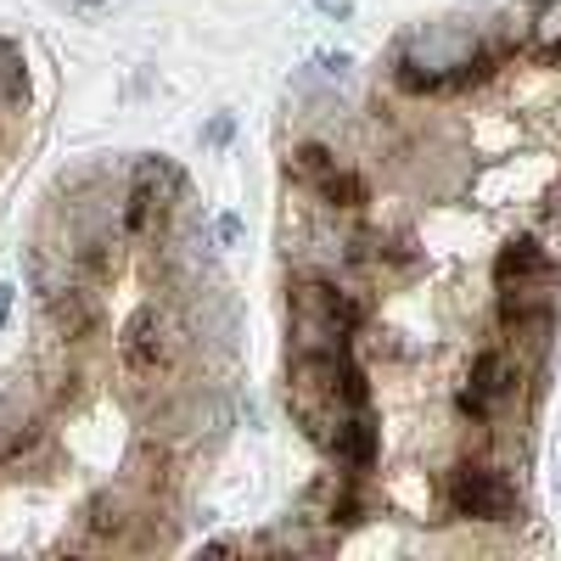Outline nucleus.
<instances>
[{"mask_svg":"<svg viewBox=\"0 0 561 561\" xmlns=\"http://www.w3.org/2000/svg\"><path fill=\"white\" fill-rule=\"evenodd\" d=\"M494 68V57L478 45L472 28H415L404 45H399V57H393V79L399 90H449V84H472Z\"/></svg>","mask_w":561,"mask_h":561,"instance_id":"f257e3e1","label":"nucleus"},{"mask_svg":"<svg viewBox=\"0 0 561 561\" xmlns=\"http://www.w3.org/2000/svg\"><path fill=\"white\" fill-rule=\"evenodd\" d=\"M293 320H298L304 354H314V348H348L354 325H359V304L343 298L337 287H325V280H304V287L293 293Z\"/></svg>","mask_w":561,"mask_h":561,"instance_id":"f03ea898","label":"nucleus"},{"mask_svg":"<svg viewBox=\"0 0 561 561\" xmlns=\"http://www.w3.org/2000/svg\"><path fill=\"white\" fill-rule=\"evenodd\" d=\"M174 348H180V337H174V320L163 314V309H140L129 325H124V343H118V354H124V370L135 382H152V377H163V370L174 365Z\"/></svg>","mask_w":561,"mask_h":561,"instance_id":"7ed1b4c3","label":"nucleus"},{"mask_svg":"<svg viewBox=\"0 0 561 561\" xmlns=\"http://www.w3.org/2000/svg\"><path fill=\"white\" fill-rule=\"evenodd\" d=\"M449 505L460 517H478V523H505L517 511V489H511L494 466L483 460H460L449 472Z\"/></svg>","mask_w":561,"mask_h":561,"instance_id":"20e7f679","label":"nucleus"},{"mask_svg":"<svg viewBox=\"0 0 561 561\" xmlns=\"http://www.w3.org/2000/svg\"><path fill=\"white\" fill-rule=\"evenodd\" d=\"M511 359L500 354V348H489V354H478V365H472V377H466V388H460V415H472V421H489L494 415V404L511 393Z\"/></svg>","mask_w":561,"mask_h":561,"instance_id":"39448f33","label":"nucleus"},{"mask_svg":"<svg viewBox=\"0 0 561 561\" xmlns=\"http://www.w3.org/2000/svg\"><path fill=\"white\" fill-rule=\"evenodd\" d=\"M45 314H51V325L68 337V343H79V337H90L102 325V309H96V298H90L79 280H62V287L45 298Z\"/></svg>","mask_w":561,"mask_h":561,"instance_id":"423d86ee","label":"nucleus"},{"mask_svg":"<svg viewBox=\"0 0 561 561\" xmlns=\"http://www.w3.org/2000/svg\"><path fill=\"white\" fill-rule=\"evenodd\" d=\"M163 208H169V192H158L152 180L135 174L129 197H124V214H118L124 237H158V230H163Z\"/></svg>","mask_w":561,"mask_h":561,"instance_id":"0eeeda50","label":"nucleus"},{"mask_svg":"<svg viewBox=\"0 0 561 561\" xmlns=\"http://www.w3.org/2000/svg\"><path fill=\"white\" fill-rule=\"evenodd\" d=\"M494 275H500V287H517V280H550L556 270H550V259H545V248L534 237H517V242L500 253Z\"/></svg>","mask_w":561,"mask_h":561,"instance_id":"6e6552de","label":"nucleus"},{"mask_svg":"<svg viewBox=\"0 0 561 561\" xmlns=\"http://www.w3.org/2000/svg\"><path fill=\"white\" fill-rule=\"evenodd\" d=\"M68 259H73V270L90 280V287H102V280H113V275H118V248H113L107 237H84Z\"/></svg>","mask_w":561,"mask_h":561,"instance_id":"1a4fd4ad","label":"nucleus"},{"mask_svg":"<svg viewBox=\"0 0 561 561\" xmlns=\"http://www.w3.org/2000/svg\"><path fill=\"white\" fill-rule=\"evenodd\" d=\"M124 472H129V483H140V489H163V483H169V455H163L152 438H140V444L129 449V460H124Z\"/></svg>","mask_w":561,"mask_h":561,"instance_id":"9d476101","label":"nucleus"},{"mask_svg":"<svg viewBox=\"0 0 561 561\" xmlns=\"http://www.w3.org/2000/svg\"><path fill=\"white\" fill-rule=\"evenodd\" d=\"M534 57H561V0H539V12L528 23Z\"/></svg>","mask_w":561,"mask_h":561,"instance_id":"9b49d317","label":"nucleus"},{"mask_svg":"<svg viewBox=\"0 0 561 561\" xmlns=\"http://www.w3.org/2000/svg\"><path fill=\"white\" fill-rule=\"evenodd\" d=\"M28 102V73H23V57L0 39V113L7 107H23Z\"/></svg>","mask_w":561,"mask_h":561,"instance_id":"f8f14e48","label":"nucleus"},{"mask_svg":"<svg viewBox=\"0 0 561 561\" xmlns=\"http://www.w3.org/2000/svg\"><path fill=\"white\" fill-rule=\"evenodd\" d=\"M314 192H320L325 203H337V208H359V203H365V185H359L348 169H332V174L314 185Z\"/></svg>","mask_w":561,"mask_h":561,"instance_id":"ddd939ff","label":"nucleus"},{"mask_svg":"<svg viewBox=\"0 0 561 561\" xmlns=\"http://www.w3.org/2000/svg\"><path fill=\"white\" fill-rule=\"evenodd\" d=\"M293 169H298V174H304L309 185H320L325 174H332V169H337V158H332V152H325V147H304V152L293 158Z\"/></svg>","mask_w":561,"mask_h":561,"instance_id":"4468645a","label":"nucleus"},{"mask_svg":"<svg viewBox=\"0 0 561 561\" xmlns=\"http://www.w3.org/2000/svg\"><path fill=\"white\" fill-rule=\"evenodd\" d=\"M219 237H225V242H237V237H242V219H237V214H225V219H219Z\"/></svg>","mask_w":561,"mask_h":561,"instance_id":"2eb2a0df","label":"nucleus"},{"mask_svg":"<svg viewBox=\"0 0 561 561\" xmlns=\"http://www.w3.org/2000/svg\"><path fill=\"white\" fill-rule=\"evenodd\" d=\"M208 140H214V147H219V140H230V118H214L208 124Z\"/></svg>","mask_w":561,"mask_h":561,"instance_id":"dca6fc26","label":"nucleus"},{"mask_svg":"<svg viewBox=\"0 0 561 561\" xmlns=\"http://www.w3.org/2000/svg\"><path fill=\"white\" fill-rule=\"evenodd\" d=\"M314 7H320V12H337V18H343V12H348V0H314Z\"/></svg>","mask_w":561,"mask_h":561,"instance_id":"f3484780","label":"nucleus"},{"mask_svg":"<svg viewBox=\"0 0 561 561\" xmlns=\"http://www.w3.org/2000/svg\"><path fill=\"white\" fill-rule=\"evenodd\" d=\"M7 314H12V287H0V325H7Z\"/></svg>","mask_w":561,"mask_h":561,"instance_id":"a211bd4d","label":"nucleus"},{"mask_svg":"<svg viewBox=\"0 0 561 561\" xmlns=\"http://www.w3.org/2000/svg\"><path fill=\"white\" fill-rule=\"evenodd\" d=\"M73 7H84V12H102V7H107V0H73Z\"/></svg>","mask_w":561,"mask_h":561,"instance_id":"6ab92c4d","label":"nucleus"}]
</instances>
